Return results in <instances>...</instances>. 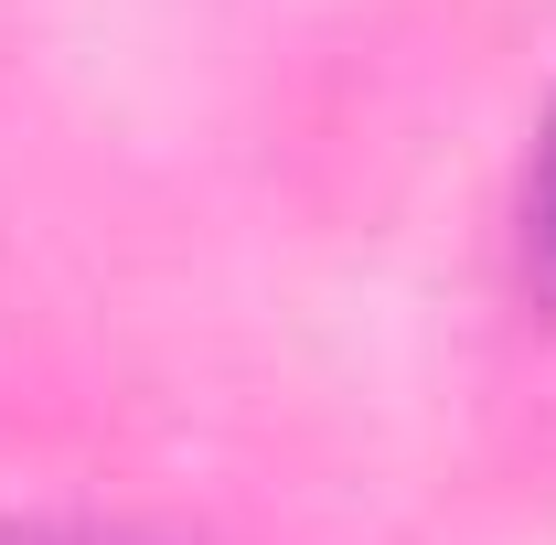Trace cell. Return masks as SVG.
Listing matches in <instances>:
<instances>
[{
	"label": "cell",
	"mask_w": 556,
	"mask_h": 545,
	"mask_svg": "<svg viewBox=\"0 0 556 545\" xmlns=\"http://www.w3.org/2000/svg\"><path fill=\"white\" fill-rule=\"evenodd\" d=\"M525 278L546 289V310H556V107L535 129V172H525Z\"/></svg>",
	"instance_id": "obj_1"
},
{
	"label": "cell",
	"mask_w": 556,
	"mask_h": 545,
	"mask_svg": "<svg viewBox=\"0 0 556 545\" xmlns=\"http://www.w3.org/2000/svg\"><path fill=\"white\" fill-rule=\"evenodd\" d=\"M0 545H172V535H139V524H22V514H0Z\"/></svg>",
	"instance_id": "obj_2"
}]
</instances>
